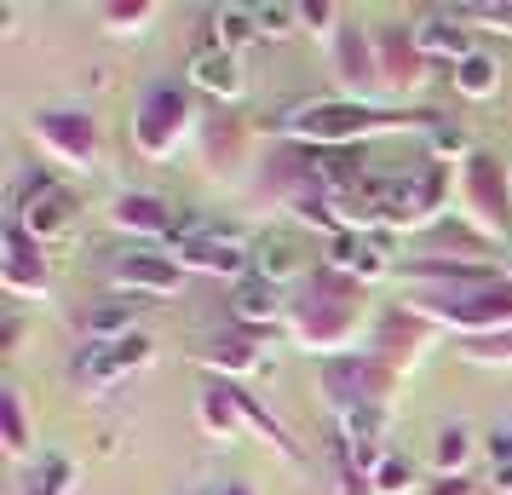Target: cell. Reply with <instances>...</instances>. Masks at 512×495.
Wrapping results in <instances>:
<instances>
[{"mask_svg":"<svg viewBox=\"0 0 512 495\" xmlns=\"http://www.w3.org/2000/svg\"><path fill=\"white\" fill-rule=\"evenodd\" d=\"M380 127H409V116H374L363 104H305L288 116V133H300V139H357V133H380Z\"/></svg>","mask_w":512,"mask_h":495,"instance_id":"6da1fadb","label":"cell"},{"mask_svg":"<svg viewBox=\"0 0 512 495\" xmlns=\"http://www.w3.org/2000/svg\"><path fill=\"white\" fill-rule=\"evenodd\" d=\"M18 225L47 248V242H70L75 225H81V213H75L70 190H58L52 179H35L24 190V202H18Z\"/></svg>","mask_w":512,"mask_h":495,"instance_id":"7a4b0ae2","label":"cell"},{"mask_svg":"<svg viewBox=\"0 0 512 495\" xmlns=\"http://www.w3.org/2000/svg\"><path fill=\"white\" fill-rule=\"evenodd\" d=\"M35 139H47L75 167H98V127L81 110H41L35 116Z\"/></svg>","mask_w":512,"mask_h":495,"instance_id":"3957f363","label":"cell"},{"mask_svg":"<svg viewBox=\"0 0 512 495\" xmlns=\"http://www.w3.org/2000/svg\"><path fill=\"white\" fill-rule=\"evenodd\" d=\"M139 363H150V340L127 334V340H110V346H87V352L75 357V380L81 386H110L127 369H139Z\"/></svg>","mask_w":512,"mask_h":495,"instance_id":"277c9868","label":"cell"},{"mask_svg":"<svg viewBox=\"0 0 512 495\" xmlns=\"http://www.w3.org/2000/svg\"><path fill=\"white\" fill-rule=\"evenodd\" d=\"M190 127V104L179 93H150V104L139 110V127H133V139H139V150H150V156H167L173 144H179V133Z\"/></svg>","mask_w":512,"mask_h":495,"instance_id":"5b68a950","label":"cell"},{"mask_svg":"<svg viewBox=\"0 0 512 495\" xmlns=\"http://www.w3.org/2000/svg\"><path fill=\"white\" fill-rule=\"evenodd\" d=\"M438 202H443V167H432L426 179H392L380 219H392V225H420V219L438 213Z\"/></svg>","mask_w":512,"mask_h":495,"instance_id":"8992f818","label":"cell"},{"mask_svg":"<svg viewBox=\"0 0 512 495\" xmlns=\"http://www.w3.org/2000/svg\"><path fill=\"white\" fill-rule=\"evenodd\" d=\"M466 196L478 202V213H484V225H495V231H507L512 225V196H507V173L489 162V156H472L466 162Z\"/></svg>","mask_w":512,"mask_h":495,"instance_id":"52a82bcc","label":"cell"},{"mask_svg":"<svg viewBox=\"0 0 512 495\" xmlns=\"http://www.w3.org/2000/svg\"><path fill=\"white\" fill-rule=\"evenodd\" d=\"M179 254H185V265H196V271L236 277V283H242V242H236L231 231H208V236H196V242H179Z\"/></svg>","mask_w":512,"mask_h":495,"instance_id":"ba28073f","label":"cell"},{"mask_svg":"<svg viewBox=\"0 0 512 495\" xmlns=\"http://www.w3.org/2000/svg\"><path fill=\"white\" fill-rule=\"evenodd\" d=\"M190 81L213 98H236L242 93V64H236V52H225V47H202L190 58Z\"/></svg>","mask_w":512,"mask_h":495,"instance_id":"9c48e42d","label":"cell"},{"mask_svg":"<svg viewBox=\"0 0 512 495\" xmlns=\"http://www.w3.org/2000/svg\"><path fill=\"white\" fill-rule=\"evenodd\" d=\"M116 283L121 288H144V294H173V288H179V265L162 260V254H121Z\"/></svg>","mask_w":512,"mask_h":495,"instance_id":"30bf717a","label":"cell"},{"mask_svg":"<svg viewBox=\"0 0 512 495\" xmlns=\"http://www.w3.org/2000/svg\"><path fill=\"white\" fill-rule=\"evenodd\" d=\"M415 35V52L420 58H472V35H466V24H455V18H426V24L409 29Z\"/></svg>","mask_w":512,"mask_h":495,"instance_id":"8fae6325","label":"cell"},{"mask_svg":"<svg viewBox=\"0 0 512 495\" xmlns=\"http://www.w3.org/2000/svg\"><path fill=\"white\" fill-rule=\"evenodd\" d=\"M432 311L449 317V323H507V317H512V288L466 294V306H461V300H432Z\"/></svg>","mask_w":512,"mask_h":495,"instance_id":"7c38bea8","label":"cell"},{"mask_svg":"<svg viewBox=\"0 0 512 495\" xmlns=\"http://www.w3.org/2000/svg\"><path fill=\"white\" fill-rule=\"evenodd\" d=\"M173 219H179V213L167 208L162 196H150V190H127V196H121L116 202V225L121 231H173Z\"/></svg>","mask_w":512,"mask_h":495,"instance_id":"4fadbf2b","label":"cell"},{"mask_svg":"<svg viewBox=\"0 0 512 495\" xmlns=\"http://www.w3.org/2000/svg\"><path fill=\"white\" fill-rule=\"evenodd\" d=\"M231 311L242 317V323H277V311H282V288L277 283H265V277H242V283L231 288Z\"/></svg>","mask_w":512,"mask_h":495,"instance_id":"5bb4252c","label":"cell"},{"mask_svg":"<svg viewBox=\"0 0 512 495\" xmlns=\"http://www.w3.org/2000/svg\"><path fill=\"white\" fill-rule=\"evenodd\" d=\"M328 265H334V271H357V277H380V271H386V248L369 242V236H357V231H340Z\"/></svg>","mask_w":512,"mask_h":495,"instance_id":"9a60e30c","label":"cell"},{"mask_svg":"<svg viewBox=\"0 0 512 495\" xmlns=\"http://www.w3.org/2000/svg\"><path fill=\"white\" fill-rule=\"evenodd\" d=\"M6 248H12V254H6V277H12V288H24V283H47V265H41V242H35V236H29L24 225H18V219L6 225Z\"/></svg>","mask_w":512,"mask_h":495,"instance_id":"2e32d148","label":"cell"},{"mask_svg":"<svg viewBox=\"0 0 512 495\" xmlns=\"http://www.w3.org/2000/svg\"><path fill=\"white\" fill-rule=\"evenodd\" d=\"M254 260H259V277H265V283H282V277L300 271V242H294V236H265Z\"/></svg>","mask_w":512,"mask_h":495,"instance_id":"e0dca14e","label":"cell"},{"mask_svg":"<svg viewBox=\"0 0 512 495\" xmlns=\"http://www.w3.org/2000/svg\"><path fill=\"white\" fill-rule=\"evenodd\" d=\"M455 87H461L466 98H489L495 87H501V64H495L489 52H472V58L455 64Z\"/></svg>","mask_w":512,"mask_h":495,"instance_id":"ac0fdd59","label":"cell"},{"mask_svg":"<svg viewBox=\"0 0 512 495\" xmlns=\"http://www.w3.org/2000/svg\"><path fill=\"white\" fill-rule=\"evenodd\" d=\"M466 455H472V432H466V426H443L438 449H432V461H438L443 478H455V472L466 467Z\"/></svg>","mask_w":512,"mask_h":495,"instance_id":"d6986e66","label":"cell"},{"mask_svg":"<svg viewBox=\"0 0 512 495\" xmlns=\"http://www.w3.org/2000/svg\"><path fill=\"white\" fill-rule=\"evenodd\" d=\"M340 70H346L351 87H369V81H374V58H369V47H363V35H357V29L340 35Z\"/></svg>","mask_w":512,"mask_h":495,"instance_id":"ffe728a7","label":"cell"},{"mask_svg":"<svg viewBox=\"0 0 512 495\" xmlns=\"http://www.w3.org/2000/svg\"><path fill=\"white\" fill-rule=\"evenodd\" d=\"M70 461H64V455H47V461H41V467H29V484H24V495H64L70 490Z\"/></svg>","mask_w":512,"mask_h":495,"instance_id":"44dd1931","label":"cell"},{"mask_svg":"<svg viewBox=\"0 0 512 495\" xmlns=\"http://www.w3.org/2000/svg\"><path fill=\"white\" fill-rule=\"evenodd\" d=\"M254 35H259V24H254V6H225V12H219V47H225V52L248 47Z\"/></svg>","mask_w":512,"mask_h":495,"instance_id":"7402d4cb","label":"cell"},{"mask_svg":"<svg viewBox=\"0 0 512 495\" xmlns=\"http://www.w3.org/2000/svg\"><path fill=\"white\" fill-rule=\"evenodd\" d=\"M127 323H133V306H98V311H87V334H93V346H110V334L127 340Z\"/></svg>","mask_w":512,"mask_h":495,"instance_id":"603a6c76","label":"cell"},{"mask_svg":"<svg viewBox=\"0 0 512 495\" xmlns=\"http://www.w3.org/2000/svg\"><path fill=\"white\" fill-rule=\"evenodd\" d=\"M409 484H415V472H409V461H397V455H386V461H380V472H374V490H380V495H409Z\"/></svg>","mask_w":512,"mask_h":495,"instance_id":"cb8c5ba5","label":"cell"},{"mask_svg":"<svg viewBox=\"0 0 512 495\" xmlns=\"http://www.w3.org/2000/svg\"><path fill=\"white\" fill-rule=\"evenodd\" d=\"M294 18H300V6H254L259 35H282V29H294Z\"/></svg>","mask_w":512,"mask_h":495,"instance_id":"d4e9b609","label":"cell"},{"mask_svg":"<svg viewBox=\"0 0 512 495\" xmlns=\"http://www.w3.org/2000/svg\"><path fill=\"white\" fill-rule=\"evenodd\" d=\"M0 409H6V449H24L29 432H24V409H18V392H6L0 398Z\"/></svg>","mask_w":512,"mask_h":495,"instance_id":"484cf974","label":"cell"},{"mask_svg":"<svg viewBox=\"0 0 512 495\" xmlns=\"http://www.w3.org/2000/svg\"><path fill=\"white\" fill-rule=\"evenodd\" d=\"M489 455H495V467H512V432H507V426L489 438Z\"/></svg>","mask_w":512,"mask_h":495,"instance_id":"4316f807","label":"cell"},{"mask_svg":"<svg viewBox=\"0 0 512 495\" xmlns=\"http://www.w3.org/2000/svg\"><path fill=\"white\" fill-rule=\"evenodd\" d=\"M472 18H495L501 29H512V6H472Z\"/></svg>","mask_w":512,"mask_h":495,"instance_id":"83f0119b","label":"cell"},{"mask_svg":"<svg viewBox=\"0 0 512 495\" xmlns=\"http://www.w3.org/2000/svg\"><path fill=\"white\" fill-rule=\"evenodd\" d=\"M432 495H472V490H466L461 478H443V484H438V490H432Z\"/></svg>","mask_w":512,"mask_h":495,"instance_id":"f1b7e54d","label":"cell"},{"mask_svg":"<svg viewBox=\"0 0 512 495\" xmlns=\"http://www.w3.org/2000/svg\"><path fill=\"white\" fill-rule=\"evenodd\" d=\"M231 495H248V490H231Z\"/></svg>","mask_w":512,"mask_h":495,"instance_id":"f546056e","label":"cell"}]
</instances>
